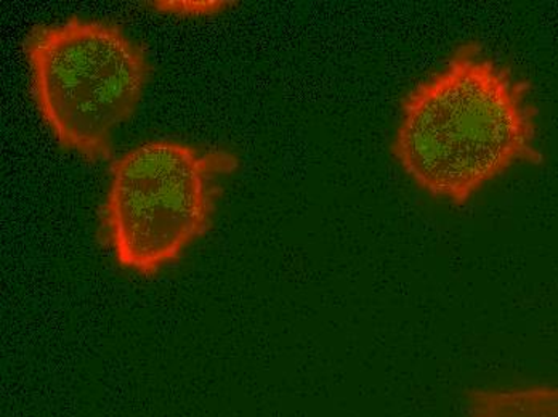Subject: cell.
Instances as JSON below:
<instances>
[{"label":"cell","mask_w":558,"mask_h":417,"mask_svg":"<svg viewBox=\"0 0 558 417\" xmlns=\"http://www.w3.org/2000/svg\"><path fill=\"white\" fill-rule=\"evenodd\" d=\"M159 12L175 13V15H214L222 12L236 2H225V0H207V2H153Z\"/></svg>","instance_id":"cell-5"},{"label":"cell","mask_w":558,"mask_h":417,"mask_svg":"<svg viewBox=\"0 0 558 417\" xmlns=\"http://www.w3.org/2000/svg\"><path fill=\"white\" fill-rule=\"evenodd\" d=\"M25 56L37 111L60 148L94 162L114 158V132L151 79L142 44L114 23L73 16L34 26Z\"/></svg>","instance_id":"cell-3"},{"label":"cell","mask_w":558,"mask_h":417,"mask_svg":"<svg viewBox=\"0 0 558 417\" xmlns=\"http://www.w3.org/2000/svg\"><path fill=\"white\" fill-rule=\"evenodd\" d=\"M529 94L478 44H464L404 95L391 156L418 189L461 208L513 165L543 159Z\"/></svg>","instance_id":"cell-1"},{"label":"cell","mask_w":558,"mask_h":417,"mask_svg":"<svg viewBox=\"0 0 558 417\" xmlns=\"http://www.w3.org/2000/svg\"><path fill=\"white\" fill-rule=\"evenodd\" d=\"M240 159L222 148L153 140L111 162L100 241L125 270L153 277L213 229L222 180Z\"/></svg>","instance_id":"cell-2"},{"label":"cell","mask_w":558,"mask_h":417,"mask_svg":"<svg viewBox=\"0 0 558 417\" xmlns=\"http://www.w3.org/2000/svg\"><path fill=\"white\" fill-rule=\"evenodd\" d=\"M480 417H558V390L485 393L480 405Z\"/></svg>","instance_id":"cell-4"}]
</instances>
